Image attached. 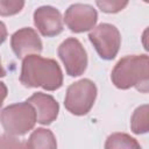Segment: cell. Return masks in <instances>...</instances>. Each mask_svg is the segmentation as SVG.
<instances>
[{
    "label": "cell",
    "mask_w": 149,
    "mask_h": 149,
    "mask_svg": "<svg viewBox=\"0 0 149 149\" xmlns=\"http://www.w3.org/2000/svg\"><path fill=\"white\" fill-rule=\"evenodd\" d=\"M112 83L120 90L135 87L142 93H148L149 87V58L147 55H129L121 58L111 73Z\"/></svg>",
    "instance_id": "7a4b0ae2"
},
{
    "label": "cell",
    "mask_w": 149,
    "mask_h": 149,
    "mask_svg": "<svg viewBox=\"0 0 149 149\" xmlns=\"http://www.w3.org/2000/svg\"><path fill=\"white\" fill-rule=\"evenodd\" d=\"M88 40L93 44L98 55L106 61L115 58L121 44L119 29L111 23H101L90 34Z\"/></svg>",
    "instance_id": "5b68a950"
},
{
    "label": "cell",
    "mask_w": 149,
    "mask_h": 149,
    "mask_svg": "<svg viewBox=\"0 0 149 149\" xmlns=\"http://www.w3.org/2000/svg\"><path fill=\"white\" fill-rule=\"evenodd\" d=\"M105 149H142L137 140L126 133L111 134L106 142Z\"/></svg>",
    "instance_id": "7c38bea8"
},
{
    "label": "cell",
    "mask_w": 149,
    "mask_h": 149,
    "mask_svg": "<svg viewBox=\"0 0 149 149\" xmlns=\"http://www.w3.org/2000/svg\"><path fill=\"white\" fill-rule=\"evenodd\" d=\"M23 6H24L23 1H15V0L3 1V0H0V15H2V16L14 15V14L21 12Z\"/></svg>",
    "instance_id": "5bb4252c"
},
{
    "label": "cell",
    "mask_w": 149,
    "mask_h": 149,
    "mask_svg": "<svg viewBox=\"0 0 149 149\" xmlns=\"http://www.w3.org/2000/svg\"><path fill=\"white\" fill-rule=\"evenodd\" d=\"M58 56L69 76L78 77L85 72L87 66V54L77 38L69 37L63 41L58 47Z\"/></svg>",
    "instance_id": "8992f818"
},
{
    "label": "cell",
    "mask_w": 149,
    "mask_h": 149,
    "mask_svg": "<svg viewBox=\"0 0 149 149\" xmlns=\"http://www.w3.org/2000/svg\"><path fill=\"white\" fill-rule=\"evenodd\" d=\"M98 20L97 10L86 3L71 5L64 15L68 28L73 33H84L94 28Z\"/></svg>",
    "instance_id": "52a82bcc"
},
{
    "label": "cell",
    "mask_w": 149,
    "mask_h": 149,
    "mask_svg": "<svg viewBox=\"0 0 149 149\" xmlns=\"http://www.w3.org/2000/svg\"><path fill=\"white\" fill-rule=\"evenodd\" d=\"M95 98V84L90 79H80L68 87L64 106L73 115H85L93 107Z\"/></svg>",
    "instance_id": "277c9868"
},
{
    "label": "cell",
    "mask_w": 149,
    "mask_h": 149,
    "mask_svg": "<svg viewBox=\"0 0 149 149\" xmlns=\"http://www.w3.org/2000/svg\"><path fill=\"white\" fill-rule=\"evenodd\" d=\"M6 38H7V29L3 22L0 21V44H2Z\"/></svg>",
    "instance_id": "ac0fdd59"
},
{
    "label": "cell",
    "mask_w": 149,
    "mask_h": 149,
    "mask_svg": "<svg viewBox=\"0 0 149 149\" xmlns=\"http://www.w3.org/2000/svg\"><path fill=\"white\" fill-rule=\"evenodd\" d=\"M130 128L134 134H146L149 129V108L148 105L137 107L130 119Z\"/></svg>",
    "instance_id": "4fadbf2b"
},
{
    "label": "cell",
    "mask_w": 149,
    "mask_h": 149,
    "mask_svg": "<svg viewBox=\"0 0 149 149\" xmlns=\"http://www.w3.org/2000/svg\"><path fill=\"white\" fill-rule=\"evenodd\" d=\"M26 149H57V141L51 130L37 128L26 142Z\"/></svg>",
    "instance_id": "8fae6325"
},
{
    "label": "cell",
    "mask_w": 149,
    "mask_h": 149,
    "mask_svg": "<svg viewBox=\"0 0 149 149\" xmlns=\"http://www.w3.org/2000/svg\"><path fill=\"white\" fill-rule=\"evenodd\" d=\"M34 23L45 37H54L63 31V20L58 9L52 6H42L34 12Z\"/></svg>",
    "instance_id": "9c48e42d"
},
{
    "label": "cell",
    "mask_w": 149,
    "mask_h": 149,
    "mask_svg": "<svg viewBox=\"0 0 149 149\" xmlns=\"http://www.w3.org/2000/svg\"><path fill=\"white\" fill-rule=\"evenodd\" d=\"M27 102L34 107L36 113V121L41 125H50L56 120L59 112V105L52 95L37 92L28 98Z\"/></svg>",
    "instance_id": "30bf717a"
},
{
    "label": "cell",
    "mask_w": 149,
    "mask_h": 149,
    "mask_svg": "<svg viewBox=\"0 0 149 149\" xmlns=\"http://www.w3.org/2000/svg\"><path fill=\"white\" fill-rule=\"evenodd\" d=\"M95 3L105 13H118V12L122 10L128 5V1H109V0H102V1H97Z\"/></svg>",
    "instance_id": "2e32d148"
},
{
    "label": "cell",
    "mask_w": 149,
    "mask_h": 149,
    "mask_svg": "<svg viewBox=\"0 0 149 149\" xmlns=\"http://www.w3.org/2000/svg\"><path fill=\"white\" fill-rule=\"evenodd\" d=\"M0 122L7 134L21 136L34 128L36 123V113L29 102H16L7 106L1 112Z\"/></svg>",
    "instance_id": "3957f363"
},
{
    "label": "cell",
    "mask_w": 149,
    "mask_h": 149,
    "mask_svg": "<svg viewBox=\"0 0 149 149\" xmlns=\"http://www.w3.org/2000/svg\"><path fill=\"white\" fill-rule=\"evenodd\" d=\"M5 76H6V71H5V69L2 68L1 61H0V77H5Z\"/></svg>",
    "instance_id": "d6986e66"
},
{
    "label": "cell",
    "mask_w": 149,
    "mask_h": 149,
    "mask_svg": "<svg viewBox=\"0 0 149 149\" xmlns=\"http://www.w3.org/2000/svg\"><path fill=\"white\" fill-rule=\"evenodd\" d=\"M7 92H8L7 86L5 85V83L0 81V108H1V106H2L3 100H5L6 97H7Z\"/></svg>",
    "instance_id": "e0dca14e"
},
{
    "label": "cell",
    "mask_w": 149,
    "mask_h": 149,
    "mask_svg": "<svg viewBox=\"0 0 149 149\" xmlns=\"http://www.w3.org/2000/svg\"><path fill=\"white\" fill-rule=\"evenodd\" d=\"M0 149H26V143L9 134L0 135Z\"/></svg>",
    "instance_id": "9a60e30c"
},
{
    "label": "cell",
    "mask_w": 149,
    "mask_h": 149,
    "mask_svg": "<svg viewBox=\"0 0 149 149\" xmlns=\"http://www.w3.org/2000/svg\"><path fill=\"white\" fill-rule=\"evenodd\" d=\"M10 47L17 58H24L29 55H37L42 51V41L33 28H21L10 37Z\"/></svg>",
    "instance_id": "ba28073f"
},
{
    "label": "cell",
    "mask_w": 149,
    "mask_h": 149,
    "mask_svg": "<svg viewBox=\"0 0 149 149\" xmlns=\"http://www.w3.org/2000/svg\"><path fill=\"white\" fill-rule=\"evenodd\" d=\"M20 81L26 87H42L47 91H55L63 84V73L55 59L29 55L22 61Z\"/></svg>",
    "instance_id": "6da1fadb"
}]
</instances>
